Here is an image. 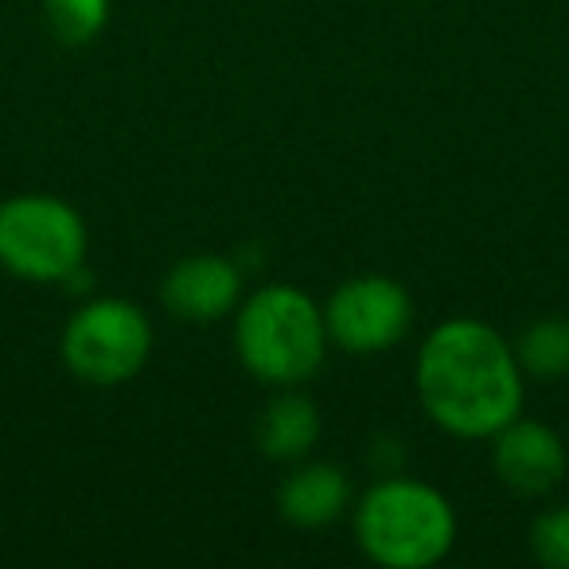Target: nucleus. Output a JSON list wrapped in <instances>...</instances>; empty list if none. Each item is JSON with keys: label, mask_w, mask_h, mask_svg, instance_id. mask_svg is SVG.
Wrapping results in <instances>:
<instances>
[{"label": "nucleus", "mask_w": 569, "mask_h": 569, "mask_svg": "<svg viewBox=\"0 0 569 569\" xmlns=\"http://www.w3.org/2000/svg\"><path fill=\"white\" fill-rule=\"evenodd\" d=\"M515 359H519L527 379L553 382L569 375V320L542 317L519 336L515 343Z\"/></svg>", "instance_id": "nucleus-11"}, {"label": "nucleus", "mask_w": 569, "mask_h": 569, "mask_svg": "<svg viewBox=\"0 0 569 569\" xmlns=\"http://www.w3.org/2000/svg\"><path fill=\"white\" fill-rule=\"evenodd\" d=\"M59 356L87 387L110 390L133 382L152 356L149 312L126 297H94L67 320Z\"/></svg>", "instance_id": "nucleus-5"}, {"label": "nucleus", "mask_w": 569, "mask_h": 569, "mask_svg": "<svg viewBox=\"0 0 569 569\" xmlns=\"http://www.w3.org/2000/svg\"><path fill=\"white\" fill-rule=\"evenodd\" d=\"M43 20L67 48H87L110 24V0H43Z\"/></svg>", "instance_id": "nucleus-12"}, {"label": "nucleus", "mask_w": 569, "mask_h": 569, "mask_svg": "<svg viewBox=\"0 0 569 569\" xmlns=\"http://www.w3.org/2000/svg\"><path fill=\"white\" fill-rule=\"evenodd\" d=\"M160 305L183 325H214L242 305V273L222 253H191L164 273Z\"/></svg>", "instance_id": "nucleus-8"}, {"label": "nucleus", "mask_w": 569, "mask_h": 569, "mask_svg": "<svg viewBox=\"0 0 569 569\" xmlns=\"http://www.w3.org/2000/svg\"><path fill=\"white\" fill-rule=\"evenodd\" d=\"M325 309L297 284H261L238 305L234 351L246 375L273 390L309 382L328 356Z\"/></svg>", "instance_id": "nucleus-2"}, {"label": "nucleus", "mask_w": 569, "mask_h": 569, "mask_svg": "<svg viewBox=\"0 0 569 569\" xmlns=\"http://www.w3.org/2000/svg\"><path fill=\"white\" fill-rule=\"evenodd\" d=\"M530 553L546 569H569V507H550L530 522Z\"/></svg>", "instance_id": "nucleus-13"}, {"label": "nucleus", "mask_w": 569, "mask_h": 569, "mask_svg": "<svg viewBox=\"0 0 569 569\" xmlns=\"http://www.w3.org/2000/svg\"><path fill=\"white\" fill-rule=\"evenodd\" d=\"M356 542L382 569H429L457 546L449 496L413 476L379 480L356 507Z\"/></svg>", "instance_id": "nucleus-3"}, {"label": "nucleus", "mask_w": 569, "mask_h": 569, "mask_svg": "<svg viewBox=\"0 0 569 569\" xmlns=\"http://www.w3.org/2000/svg\"><path fill=\"white\" fill-rule=\"evenodd\" d=\"M328 340L348 356H382L398 348L413 325L410 289L387 273H363L336 284L325 305Z\"/></svg>", "instance_id": "nucleus-6"}, {"label": "nucleus", "mask_w": 569, "mask_h": 569, "mask_svg": "<svg viewBox=\"0 0 569 569\" xmlns=\"http://www.w3.org/2000/svg\"><path fill=\"white\" fill-rule=\"evenodd\" d=\"M418 398L437 429L465 441H491L522 413L527 375L515 343L488 320L452 317L437 325L418 348Z\"/></svg>", "instance_id": "nucleus-1"}, {"label": "nucleus", "mask_w": 569, "mask_h": 569, "mask_svg": "<svg viewBox=\"0 0 569 569\" xmlns=\"http://www.w3.org/2000/svg\"><path fill=\"white\" fill-rule=\"evenodd\" d=\"M351 503V483L340 465L328 460H309L297 465L277 488V511L284 522H293L301 530H320L343 519Z\"/></svg>", "instance_id": "nucleus-9"}, {"label": "nucleus", "mask_w": 569, "mask_h": 569, "mask_svg": "<svg viewBox=\"0 0 569 569\" xmlns=\"http://www.w3.org/2000/svg\"><path fill=\"white\" fill-rule=\"evenodd\" d=\"M320 437V410L312 398L293 395V387L281 390L273 402L261 410L258 429H253V441L266 452L269 460H281V465H293L312 452Z\"/></svg>", "instance_id": "nucleus-10"}, {"label": "nucleus", "mask_w": 569, "mask_h": 569, "mask_svg": "<svg viewBox=\"0 0 569 569\" xmlns=\"http://www.w3.org/2000/svg\"><path fill=\"white\" fill-rule=\"evenodd\" d=\"M491 468L515 496H550L566 480V441L542 421L515 418L491 437Z\"/></svg>", "instance_id": "nucleus-7"}, {"label": "nucleus", "mask_w": 569, "mask_h": 569, "mask_svg": "<svg viewBox=\"0 0 569 569\" xmlns=\"http://www.w3.org/2000/svg\"><path fill=\"white\" fill-rule=\"evenodd\" d=\"M87 222L67 199L24 191L0 203V269L20 281H71L87 266Z\"/></svg>", "instance_id": "nucleus-4"}]
</instances>
